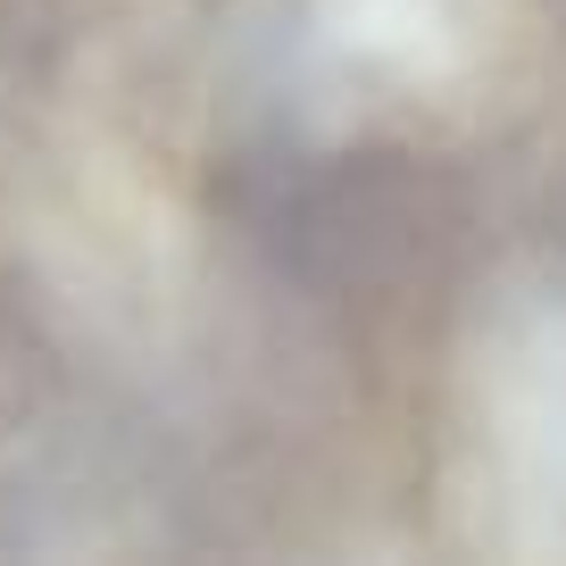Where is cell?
<instances>
[{
  "label": "cell",
  "mask_w": 566,
  "mask_h": 566,
  "mask_svg": "<svg viewBox=\"0 0 566 566\" xmlns=\"http://www.w3.org/2000/svg\"><path fill=\"white\" fill-rule=\"evenodd\" d=\"M483 500L525 549L566 542V308H533L483 358Z\"/></svg>",
  "instance_id": "cell-1"
},
{
  "label": "cell",
  "mask_w": 566,
  "mask_h": 566,
  "mask_svg": "<svg viewBox=\"0 0 566 566\" xmlns=\"http://www.w3.org/2000/svg\"><path fill=\"white\" fill-rule=\"evenodd\" d=\"M492 0H317V51L358 92H433L483 59Z\"/></svg>",
  "instance_id": "cell-2"
}]
</instances>
